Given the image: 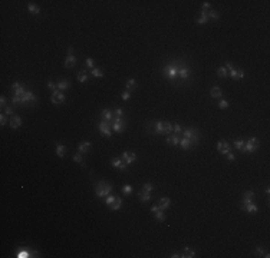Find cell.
Masks as SVG:
<instances>
[{"instance_id": "obj_1", "label": "cell", "mask_w": 270, "mask_h": 258, "mask_svg": "<svg viewBox=\"0 0 270 258\" xmlns=\"http://www.w3.org/2000/svg\"><path fill=\"white\" fill-rule=\"evenodd\" d=\"M38 98L33 92H26L23 96H13L12 103L13 105H27V103H36Z\"/></svg>"}, {"instance_id": "obj_2", "label": "cell", "mask_w": 270, "mask_h": 258, "mask_svg": "<svg viewBox=\"0 0 270 258\" xmlns=\"http://www.w3.org/2000/svg\"><path fill=\"white\" fill-rule=\"evenodd\" d=\"M112 191V185L108 182V181H101L96 184V187H95V194H96V196L99 198H102V196H108Z\"/></svg>"}, {"instance_id": "obj_3", "label": "cell", "mask_w": 270, "mask_h": 258, "mask_svg": "<svg viewBox=\"0 0 270 258\" xmlns=\"http://www.w3.org/2000/svg\"><path fill=\"white\" fill-rule=\"evenodd\" d=\"M259 148H260L259 139H257L256 136H253V138H250L247 142H244L243 148H241V152H244V154H253V152H256Z\"/></svg>"}, {"instance_id": "obj_4", "label": "cell", "mask_w": 270, "mask_h": 258, "mask_svg": "<svg viewBox=\"0 0 270 258\" xmlns=\"http://www.w3.org/2000/svg\"><path fill=\"white\" fill-rule=\"evenodd\" d=\"M241 211H246L249 214H256L259 211V206L253 202V198H243L241 201V205H240Z\"/></svg>"}, {"instance_id": "obj_5", "label": "cell", "mask_w": 270, "mask_h": 258, "mask_svg": "<svg viewBox=\"0 0 270 258\" xmlns=\"http://www.w3.org/2000/svg\"><path fill=\"white\" fill-rule=\"evenodd\" d=\"M183 134H184V138H187L188 141H191L194 145H196L198 142V139H200V132H198V129H196V128L185 129V130H183Z\"/></svg>"}, {"instance_id": "obj_6", "label": "cell", "mask_w": 270, "mask_h": 258, "mask_svg": "<svg viewBox=\"0 0 270 258\" xmlns=\"http://www.w3.org/2000/svg\"><path fill=\"white\" fill-rule=\"evenodd\" d=\"M172 130V125L170 122H158L155 123V134L158 135H167Z\"/></svg>"}, {"instance_id": "obj_7", "label": "cell", "mask_w": 270, "mask_h": 258, "mask_svg": "<svg viewBox=\"0 0 270 258\" xmlns=\"http://www.w3.org/2000/svg\"><path fill=\"white\" fill-rule=\"evenodd\" d=\"M164 76L165 77H168V79H171V80H174L175 77L178 76V66L177 64H167L164 68Z\"/></svg>"}, {"instance_id": "obj_8", "label": "cell", "mask_w": 270, "mask_h": 258, "mask_svg": "<svg viewBox=\"0 0 270 258\" xmlns=\"http://www.w3.org/2000/svg\"><path fill=\"white\" fill-rule=\"evenodd\" d=\"M98 128L101 130L102 135H105L106 138L112 136V122H108V121H101L98 123Z\"/></svg>"}, {"instance_id": "obj_9", "label": "cell", "mask_w": 270, "mask_h": 258, "mask_svg": "<svg viewBox=\"0 0 270 258\" xmlns=\"http://www.w3.org/2000/svg\"><path fill=\"white\" fill-rule=\"evenodd\" d=\"M125 128H126V125L121 118H114V119H112V129H114V132L121 134V132L125 130Z\"/></svg>"}, {"instance_id": "obj_10", "label": "cell", "mask_w": 270, "mask_h": 258, "mask_svg": "<svg viewBox=\"0 0 270 258\" xmlns=\"http://www.w3.org/2000/svg\"><path fill=\"white\" fill-rule=\"evenodd\" d=\"M50 102L55 103V105L63 103V102H65V95H63V92H62V90H55V92H52Z\"/></svg>"}, {"instance_id": "obj_11", "label": "cell", "mask_w": 270, "mask_h": 258, "mask_svg": "<svg viewBox=\"0 0 270 258\" xmlns=\"http://www.w3.org/2000/svg\"><path fill=\"white\" fill-rule=\"evenodd\" d=\"M12 90H13V95L14 96H23L25 93H26V89H25V86L19 82H14L12 85Z\"/></svg>"}, {"instance_id": "obj_12", "label": "cell", "mask_w": 270, "mask_h": 258, "mask_svg": "<svg viewBox=\"0 0 270 258\" xmlns=\"http://www.w3.org/2000/svg\"><path fill=\"white\" fill-rule=\"evenodd\" d=\"M217 151L220 152V154H229V152H231V148H230V143L229 142H226V141H220L217 143Z\"/></svg>"}, {"instance_id": "obj_13", "label": "cell", "mask_w": 270, "mask_h": 258, "mask_svg": "<svg viewBox=\"0 0 270 258\" xmlns=\"http://www.w3.org/2000/svg\"><path fill=\"white\" fill-rule=\"evenodd\" d=\"M121 158H122V161L125 162L126 165H131L132 162L137 161V155L134 154V152H128V151H126V152H124Z\"/></svg>"}, {"instance_id": "obj_14", "label": "cell", "mask_w": 270, "mask_h": 258, "mask_svg": "<svg viewBox=\"0 0 270 258\" xmlns=\"http://www.w3.org/2000/svg\"><path fill=\"white\" fill-rule=\"evenodd\" d=\"M229 76L233 79V80H240V79H243L244 76V72L241 70V69H231V70H229Z\"/></svg>"}, {"instance_id": "obj_15", "label": "cell", "mask_w": 270, "mask_h": 258, "mask_svg": "<svg viewBox=\"0 0 270 258\" xmlns=\"http://www.w3.org/2000/svg\"><path fill=\"white\" fill-rule=\"evenodd\" d=\"M9 123H10V128L17 129V128H20V125H22V118H20V116H17V115H12L10 121H9Z\"/></svg>"}, {"instance_id": "obj_16", "label": "cell", "mask_w": 270, "mask_h": 258, "mask_svg": "<svg viewBox=\"0 0 270 258\" xmlns=\"http://www.w3.org/2000/svg\"><path fill=\"white\" fill-rule=\"evenodd\" d=\"M112 166H115V168H118V169H121V171H125L126 169V165L125 162L122 161V158H115V159H112Z\"/></svg>"}, {"instance_id": "obj_17", "label": "cell", "mask_w": 270, "mask_h": 258, "mask_svg": "<svg viewBox=\"0 0 270 258\" xmlns=\"http://www.w3.org/2000/svg\"><path fill=\"white\" fill-rule=\"evenodd\" d=\"M178 76L181 77V79H187V77L190 76V69H188L185 64L178 66Z\"/></svg>"}, {"instance_id": "obj_18", "label": "cell", "mask_w": 270, "mask_h": 258, "mask_svg": "<svg viewBox=\"0 0 270 258\" xmlns=\"http://www.w3.org/2000/svg\"><path fill=\"white\" fill-rule=\"evenodd\" d=\"M180 141H181V138H180V135H177V134H174V135L167 138V143H168V145H172V146L180 145Z\"/></svg>"}, {"instance_id": "obj_19", "label": "cell", "mask_w": 270, "mask_h": 258, "mask_svg": "<svg viewBox=\"0 0 270 258\" xmlns=\"http://www.w3.org/2000/svg\"><path fill=\"white\" fill-rule=\"evenodd\" d=\"M101 118H104V121L112 122V119H114V113H112V110H109V109H102V112H101Z\"/></svg>"}, {"instance_id": "obj_20", "label": "cell", "mask_w": 270, "mask_h": 258, "mask_svg": "<svg viewBox=\"0 0 270 258\" xmlns=\"http://www.w3.org/2000/svg\"><path fill=\"white\" fill-rule=\"evenodd\" d=\"M88 77H89L88 72H86L85 69H82V70L78 72V76H76V79H78V82L83 83V82H86V80H88Z\"/></svg>"}, {"instance_id": "obj_21", "label": "cell", "mask_w": 270, "mask_h": 258, "mask_svg": "<svg viewBox=\"0 0 270 258\" xmlns=\"http://www.w3.org/2000/svg\"><path fill=\"white\" fill-rule=\"evenodd\" d=\"M193 145H194V143H193L191 141H188L187 138H183V139L180 141V146H181L183 149H185V151L191 149V148H193Z\"/></svg>"}, {"instance_id": "obj_22", "label": "cell", "mask_w": 270, "mask_h": 258, "mask_svg": "<svg viewBox=\"0 0 270 258\" xmlns=\"http://www.w3.org/2000/svg\"><path fill=\"white\" fill-rule=\"evenodd\" d=\"M76 64V56H66L65 59V68H73Z\"/></svg>"}, {"instance_id": "obj_23", "label": "cell", "mask_w": 270, "mask_h": 258, "mask_svg": "<svg viewBox=\"0 0 270 258\" xmlns=\"http://www.w3.org/2000/svg\"><path fill=\"white\" fill-rule=\"evenodd\" d=\"M223 95V90H221V88H218V86H213L210 90V96L211 98H220Z\"/></svg>"}, {"instance_id": "obj_24", "label": "cell", "mask_w": 270, "mask_h": 258, "mask_svg": "<svg viewBox=\"0 0 270 258\" xmlns=\"http://www.w3.org/2000/svg\"><path fill=\"white\" fill-rule=\"evenodd\" d=\"M170 205H171V200H170V198L162 196V198L159 200V208H161V209H167Z\"/></svg>"}, {"instance_id": "obj_25", "label": "cell", "mask_w": 270, "mask_h": 258, "mask_svg": "<svg viewBox=\"0 0 270 258\" xmlns=\"http://www.w3.org/2000/svg\"><path fill=\"white\" fill-rule=\"evenodd\" d=\"M121 204H122V201H121V198H118V196H115V200L112 201V204L109 205V208H111L112 211H118L119 209V206H121Z\"/></svg>"}, {"instance_id": "obj_26", "label": "cell", "mask_w": 270, "mask_h": 258, "mask_svg": "<svg viewBox=\"0 0 270 258\" xmlns=\"http://www.w3.org/2000/svg\"><path fill=\"white\" fill-rule=\"evenodd\" d=\"M66 154V146L65 145H60V143H56V155L62 158V156H65Z\"/></svg>"}, {"instance_id": "obj_27", "label": "cell", "mask_w": 270, "mask_h": 258, "mask_svg": "<svg viewBox=\"0 0 270 258\" xmlns=\"http://www.w3.org/2000/svg\"><path fill=\"white\" fill-rule=\"evenodd\" d=\"M208 22V16H207V10H203L201 12V16L197 19V23L198 25H205Z\"/></svg>"}, {"instance_id": "obj_28", "label": "cell", "mask_w": 270, "mask_h": 258, "mask_svg": "<svg viewBox=\"0 0 270 258\" xmlns=\"http://www.w3.org/2000/svg\"><path fill=\"white\" fill-rule=\"evenodd\" d=\"M91 146H92L91 142H83V143H80L79 145V152L80 154H86V152L91 149Z\"/></svg>"}, {"instance_id": "obj_29", "label": "cell", "mask_w": 270, "mask_h": 258, "mask_svg": "<svg viewBox=\"0 0 270 258\" xmlns=\"http://www.w3.org/2000/svg\"><path fill=\"white\" fill-rule=\"evenodd\" d=\"M27 10L32 13V14H39V13H40V7L36 6V4H33V3H29V4H27Z\"/></svg>"}, {"instance_id": "obj_30", "label": "cell", "mask_w": 270, "mask_h": 258, "mask_svg": "<svg viewBox=\"0 0 270 258\" xmlns=\"http://www.w3.org/2000/svg\"><path fill=\"white\" fill-rule=\"evenodd\" d=\"M193 257H196V251H194V250L185 248L184 251H183V258H193Z\"/></svg>"}, {"instance_id": "obj_31", "label": "cell", "mask_w": 270, "mask_h": 258, "mask_svg": "<svg viewBox=\"0 0 270 258\" xmlns=\"http://www.w3.org/2000/svg\"><path fill=\"white\" fill-rule=\"evenodd\" d=\"M69 86H71V83H69L68 80H60V82L56 83V88H58L59 90H65V89H68Z\"/></svg>"}, {"instance_id": "obj_32", "label": "cell", "mask_w": 270, "mask_h": 258, "mask_svg": "<svg viewBox=\"0 0 270 258\" xmlns=\"http://www.w3.org/2000/svg\"><path fill=\"white\" fill-rule=\"evenodd\" d=\"M150 200H151L150 192H144V191H141V192H139V201H141V202H148Z\"/></svg>"}, {"instance_id": "obj_33", "label": "cell", "mask_w": 270, "mask_h": 258, "mask_svg": "<svg viewBox=\"0 0 270 258\" xmlns=\"http://www.w3.org/2000/svg\"><path fill=\"white\" fill-rule=\"evenodd\" d=\"M126 89H128V92L137 89V82H135V79H129V80L126 82Z\"/></svg>"}, {"instance_id": "obj_34", "label": "cell", "mask_w": 270, "mask_h": 258, "mask_svg": "<svg viewBox=\"0 0 270 258\" xmlns=\"http://www.w3.org/2000/svg\"><path fill=\"white\" fill-rule=\"evenodd\" d=\"M217 75L220 77H227V76H229V70H227L224 66H221V68H218V69H217Z\"/></svg>"}, {"instance_id": "obj_35", "label": "cell", "mask_w": 270, "mask_h": 258, "mask_svg": "<svg viewBox=\"0 0 270 258\" xmlns=\"http://www.w3.org/2000/svg\"><path fill=\"white\" fill-rule=\"evenodd\" d=\"M155 219L158 221V222H162L165 219V214H164V209H159V211H157L155 212Z\"/></svg>"}, {"instance_id": "obj_36", "label": "cell", "mask_w": 270, "mask_h": 258, "mask_svg": "<svg viewBox=\"0 0 270 258\" xmlns=\"http://www.w3.org/2000/svg\"><path fill=\"white\" fill-rule=\"evenodd\" d=\"M207 16H208V19H214V20L220 19V14H218L217 10H210V12L207 13Z\"/></svg>"}, {"instance_id": "obj_37", "label": "cell", "mask_w": 270, "mask_h": 258, "mask_svg": "<svg viewBox=\"0 0 270 258\" xmlns=\"http://www.w3.org/2000/svg\"><path fill=\"white\" fill-rule=\"evenodd\" d=\"M91 73H92V76H95V77H102V76H104V70H102V69H98V68H93Z\"/></svg>"}, {"instance_id": "obj_38", "label": "cell", "mask_w": 270, "mask_h": 258, "mask_svg": "<svg viewBox=\"0 0 270 258\" xmlns=\"http://www.w3.org/2000/svg\"><path fill=\"white\" fill-rule=\"evenodd\" d=\"M233 145H234V148H236V149L241 151V148H243V145H244V141H243V139H236Z\"/></svg>"}, {"instance_id": "obj_39", "label": "cell", "mask_w": 270, "mask_h": 258, "mask_svg": "<svg viewBox=\"0 0 270 258\" xmlns=\"http://www.w3.org/2000/svg\"><path fill=\"white\" fill-rule=\"evenodd\" d=\"M152 189H154L152 184H144V187H142V191H144V192H150V194H151Z\"/></svg>"}, {"instance_id": "obj_40", "label": "cell", "mask_w": 270, "mask_h": 258, "mask_svg": "<svg viewBox=\"0 0 270 258\" xmlns=\"http://www.w3.org/2000/svg\"><path fill=\"white\" fill-rule=\"evenodd\" d=\"M112 113H114V118H122V116H124V110H122V109H115Z\"/></svg>"}, {"instance_id": "obj_41", "label": "cell", "mask_w": 270, "mask_h": 258, "mask_svg": "<svg viewBox=\"0 0 270 258\" xmlns=\"http://www.w3.org/2000/svg\"><path fill=\"white\" fill-rule=\"evenodd\" d=\"M218 106H220V109H227L229 106H230V103L227 102V100H220V103H218Z\"/></svg>"}, {"instance_id": "obj_42", "label": "cell", "mask_w": 270, "mask_h": 258, "mask_svg": "<svg viewBox=\"0 0 270 258\" xmlns=\"http://www.w3.org/2000/svg\"><path fill=\"white\" fill-rule=\"evenodd\" d=\"M6 123H7V115L6 113H2V115H0V125L5 126Z\"/></svg>"}, {"instance_id": "obj_43", "label": "cell", "mask_w": 270, "mask_h": 258, "mask_svg": "<svg viewBox=\"0 0 270 258\" xmlns=\"http://www.w3.org/2000/svg\"><path fill=\"white\" fill-rule=\"evenodd\" d=\"M122 192L125 194V195H129V194L132 192V187H131V185H124V188H122Z\"/></svg>"}, {"instance_id": "obj_44", "label": "cell", "mask_w": 270, "mask_h": 258, "mask_svg": "<svg viewBox=\"0 0 270 258\" xmlns=\"http://www.w3.org/2000/svg\"><path fill=\"white\" fill-rule=\"evenodd\" d=\"M172 130H174V132H175L177 135H180V134L183 132V128H181L180 125H174V126H172Z\"/></svg>"}, {"instance_id": "obj_45", "label": "cell", "mask_w": 270, "mask_h": 258, "mask_svg": "<svg viewBox=\"0 0 270 258\" xmlns=\"http://www.w3.org/2000/svg\"><path fill=\"white\" fill-rule=\"evenodd\" d=\"M47 88H49V89L52 90V92H55V90H59V89H58V88H56V85L53 83V82H50V80L47 82Z\"/></svg>"}, {"instance_id": "obj_46", "label": "cell", "mask_w": 270, "mask_h": 258, "mask_svg": "<svg viewBox=\"0 0 270 258\" xmlns=\"http://www.w3.org/2000/svg\"><path fill=\"white\" fill-rule=\"evenodd\" d=\"M85 64H86V66H88V68H91V69H93V59L88 58V59H86V62H85Z\"/></svg>"}, {"instance_id": "obj_47", "label": "cell", "mask_w": 270, "mask_h": 258, "mask_svg": "<svg viewBox=\"0 0 270 258\" xmlns=\"http://www.w3.org/2000/svg\"><path fill=\"white\" fill-rule=\"evenodd\" d=\"M5 113H6L7 116L13 115V108H12V106H7V108H5Z\"/></svg>"}, {"instance_id": "obj_48", "label": "cell", "mask_w": 270, "mask_h": 258, "mask_svg": "<svg viewBox=\"0 0 270 258\" xmlns=\"http://www.w3.org/2000/svg\"><path fill=\"white\" fill-rule=\"evenodd\" d=\"M73 161L76 162V164H82V156H80V154L75 155V156H73Z\"/></svg>"}, {"instance_id": "obj_49", "label": "cell", "mask_w": 270, "mask_h": 258, "mask_svg": "<svg viewBox=\"0 0 270 258\" xmlns=\"http://www.w3.org/2000/svg\"><path fill=\"white\" fill-rule=\"evenodd\" d=\"M115 200V196H112V195H108V196H106V200H105V202H106V205L109 206L112 204V201Z\"/></svg>"}, {"instance_id": "obj_50", "label": "cell", "mask_w": 270, "mask_h": 258, "mask_svg": "<svg viewBox=\"0 0 270 258\" xmlns=\"http://www.w3.org/2000/svg\"><path fill=\"white\" fill-rule=\"evenodd\" d=\"M254 196V192L253 191H246L244 192V198H253Z\"/></svg>"}, {"instance_id": "obj_51", "label": "cell", "mask_w": 270, "mask_h": 258, "mask_svg": "<svg viewBox=\"0 0 270 258\" xmlns=\"http://www.w3.org/2000/svg\"><path fill=\"white\" fill-rule=\"evenodd\" d=\"M121 96H122V99H124V100H128V99H129V96H131V95H129V92H128V90H126V92H124V93H122V95H121Z\"/></svg>"}, {"instance_id": "obj_52", "label": "cell", "mask_w": 270, "mask_h": 258, "mask_svg": "<svg viewBox=\"0 0 270 258\" xmlns=\"http://www.w3.org/2000/svg\"><path fill=\"white\" fill-rule=\"evenodd\" d=\"M226 156H227V159H229V161H234V159H236V156H234V154H231V152H229V154H226Z\"/></svg>"}, {"instance_id": "obj_53", "label": "cell", "mask_w": 270, "mask_h": 258, "mask_svg": "<svg viewBox=\"0 0 270 258\" xmlns=\"http://www.w3.org/2000/svg\"><path fill=\"white\" fill-rule=\"evenodd\" d=\"M0 105H2V108H7V106H6V98H5V96L0 98Z\"/></svg>"}, {"instance_id": "obj_54", "label": "cell", "mask_w": 270, "mask_h": 258, "mask_svg": "<svg viewBox=\"0 0 270 258\" xmlns=\"http://www.w3.org/2000/svg\"><path fill=\"white\" fill-rule=\"evenodd\" d=\"M256 254L259 255V257H262V255H264V251L262 250V248H257V250H256Z\"/></svg>"}, {"instance_id": "obj_55", "label": "cell", "mask_w": 270, "mask_h": 258, "mask_svg": "<svg viewBox=\"0 0 270 258\" xmlns=\"http://www.w3.org/2000/svg\"><path fill=\"white\" fill-rule=\"evenodd\" d=\"M159 209H161V208H159L158 205H154V206H152V208H151V212H154V214H155V212H157V211H159Z\"/></svg>"}, {"instance_id": "obj_56", "label": "cell", "mask_w": 270, "mask_h": 258, "mask_svg": "<svg viewBox=\"0 0 270 258\" xmlns=\"http://www.w3.org/2000/svg\"><path fill=\"white\" fill-rule=\"evenodd\" d=\"M207 9H210V3H208V2H204V3H203V10H207Z\"/></svg>"}, {"instance_id": "obj_57", "label": "cell", "mask_w": 270, "mask_h": 258, "mask_svg": "<svg viewBox=\"0 0 270 258\" xmlns=\"http://www.w3.org/2000/svg\"><path fill=\"white\" fill-rule=\"evenodd\" d=\"M68 56H73V47H68Z\"/></svg>"}]
</instances>
